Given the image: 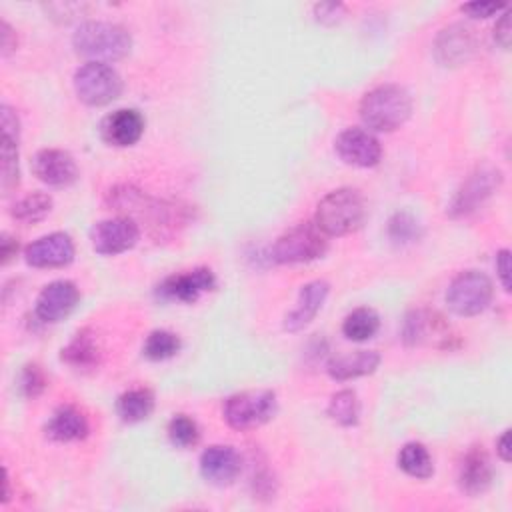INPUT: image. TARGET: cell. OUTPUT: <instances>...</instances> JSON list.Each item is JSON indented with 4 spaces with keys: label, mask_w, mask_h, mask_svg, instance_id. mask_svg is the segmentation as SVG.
<instances>
[{
    "label": "cell",
    "mask_w": 512,
    "mask_h": 512,
    "mask_svg": "<svg viewBox=\"0 0 512 512\" xmlns=\"http://www.w3.org/2000/svg\"><path fill=\"white\" fill-rule=\"evenodd\" d=\"M326 296H328V284L324 280H312L304 284L300 290L296 308L284 318V328L288 332H298L304 326H308L318 314V310L322 308Z\"/></svg>",
    "instance_id": "ac0fdd59"
},
{
    "label": "cell",
    "mask_w": 512,
    "mask_h": 512,
    "mask_svg": "<svg viewBox=\"0 0 512 512\" xmlns=\"http://www.w3.org/2000/svg\"><path fill=\"white\" fill-rule=\"evenodd\" d=\"M154 410V394L148 388H132L116 402V412L124 422L146 420Z\"/></svg>",
    "instance_id": "603a6c76"
},
{
    "label": "cell",
    "mask_w": 512,
    "mask_h": 512,
    "mask_svg": "<svg viewBox=\"0 0 512 512\" xmlns=\"http://www.w3.org/2000/svg\"><path fill=\"white\" fill-rule=\"evenodd\" d=\"M24 258L34 268H62L74 260V242L64 232H52L26 246Z\"/></svg>",
    "instance_id": "8fae6325"
},
{
    "label": "cell",
    "mask_w": 512,
    "mask_h": 512,
    "mask_svg": "<svg viewBox=\"0 0 512 512\" xmlns=\"http://www.w3.org/2000/svg\"><path fill=\"white\" fill-rule=\"evenodd\" d=\"M492 294L494 286L486 274L466 270L450 282L446 290V304L458 316H476L488 308Z\"/></svg>",
    "instance_id": "5b68a950"
},
{
    "label": "cell",
    "mask_w": 512,
    "mask_h": 512,
    "mask_svg": "<svg viewBox=\"0 0 512 512\" xmlns=\"http://www.w3.org/2000/svg\"><path fill=\"white\" fill-rule=\"evenodd\" d=\"M458 482L460 488L470 496H478L488 490V486L492 484V464L482 448L474 446L466 452L460 464Z\"/></svg>",
    "instance_id": "d6986e66"
},
{
    "label": "cell",
    "mask_w": 512,
    "mask_h": 512,
    "mask_svg": "<svg viewBox=\"0 0 512 512\" xmlns=\"http://www.w3.org/2000/svg\"><path fill=\"white\" fill-rule=\"evenodd\" d=\"M366 204L358 190L338 188L328 192L316 208V226L326 236H346L362 226Z\"/></svg>",
    "instance_id": "3957f363"
},
{
    "label": "cell",
    "mask_w": 512,
    "mask_h": 512,
    "mask_svg": "<svg viewBox=\"0 0 512 512\" xmlns=\"http://www.w3.org/2000/svg\"><path fill=\"white\" fill-rule=\"evenodd\" d=\"M474 44H472V36L466 28L462 26H452L448 30H444L438 38V56L442 62L448 64H456L468 58V54L472 52Z\"/></svg>",
    "instance_id": "7402d4cb"
},
{
    "label": "cell",
    "mask_w": 512,
    "mask_h": 512,
    "mask_svg": "<svg viewBox=\"0 0 512 512\" xmlns=\"http://www.w3.org/2000/svg\"><path fill=\"white\" fill-rule=\"evenodd\" d=\"M502 8H506V6L500 2H470V4L460 6V10L472 18H488Z\"/></svg>",
    "instance_id": "d6a6232c"
},
{
    "label": "cell",
    "mask_w": 512,
    "mask_h": 512,
    "mask_svg": "<svg viewBox=\"0 0 512 512\" xmlns=\"http://www.w3.org/2000/svg\"><path fill=\"white\" fill-rule=\"evenodd\" d=\"M72 44L78 54L90 58V62H114L124 58L132 48V38L126 28L114 22L90 20L82 22L72 36Z\"/></svg>",
    "instance_id": "6da1fadb"
},
{
    "label": "cell",
    "mask_w": 512,
    "mask_h": 512,
    "mask_svg": "<svg viewBox=\"0 0 512 512\" xmlns=\"http://www.w3.org/2000/svg\"><path fill=\"white\" fill-rule=\"evenodd\" d=\"M336 154L350 166L370 168L380 162L382 148L376 136L364 128H346L336 138Z\"/></svg>",
    "instance_id": "30bf717a"
},
{
    "label": "cell",
    "mask_w": 512,
    "mask_h": 512,
    "mask_svg": "<svg viewBox=\"0 0 512 512\" xmlns=\"http://www.w3.org/2000/svg\"><path fill=\"white\" fill-rule=\"evenodd\" d=\"M388 230H390L392 240H396V242H412L420 234L418 222L410 214H406V212L394 214L392 220H390Z\"/></svg>",
    "instance_id": "4dcf8cb0"
},
{
    "label": "cell",
    "mask_w": 512,
    "mask_h": 512,
    "mask_svg": "<svg viewBox=\"0 0 512 512\" xmlns=\"http://www.w3.org/2000/svg\"><path fill=\"white\" fill-rule=\"evenodd\" d=\"M138 236H140L138 224L128 216L102 220L94 224V228L90 230L92 248L98 254H108V256L130 250L138 242Z\"/></svg>",
    "instance_id": "9c48e42d"
},
{
    "label": "cell",
    "mask_w": 512,
    "mask_h": 512,
    "mask_svg": "<svg viewBox=\"0 0 512 512\" xmlns=\"http://www.w3.org/2000/svg\"><path fill=\"white\" fill-rule=\"evenodd\" d=\"M142 350L150 360H166L180 350V338L168 330H154L148 334Z\"/></svg>",
    "instance_id": "f1b7e54d"
},
{
    "label": "cell",
    "mask_w": 512,
    "mask_h": 512,
    "mask_svg": "<svg viewBox=\"0 0 512 512\" xmlns=\"http://www.w3.org/2000/svg\"><path fill=\"white\" fill-rule=\"evenodd\" d=\"M398 466L412 478L426 480L434 474V464L428 448L420 442H408L400 448Z\"/></svg>",
    "instance_id": "cb8c5ba5"
},
{
    "label": "cell",
    "mask_w": 512,
    "mask_h": 512,
    "mask_svg": "<svg viewBox=\"0 0 512 512\" xmlns=\"http://www.w3.org/2000/svg\"><path fill=\"white\" fill-rule=\"evenodd\" d=\"M32 170L36 178L48 186H68L78 176L74 158L58 148L40 150L32 160Z\"/></svg>",
    "instance_id": "5bb4252c"
},
{
    "label": "cell",
    "mask_w": 512,
    "mask_h": 512,
    "mask_svg": "<svg viewBox=\"0 0 512 512\" xmlns=\"http://www.w3.org/2000/svg\"><path fill=\"white\" fill-rule=\"evenodd\" d=\"M80 300V292L70 280H54L42 288L36 298V316L42 322H58L66 318Z\"/></svg>",
    "instance_id": "7c38bea8"
},
{
    "label": "cell",
    "mask_w": 512,
    "mask_h": 512,
    "mask_svg": "<svg viewBox=\"0 0 512 512\" xmlns=\"http://www.w3.org/2000/svg\"><path fill=\"white\" fill-rule=\"evenodd\" d=\"M378 326H380L378 314L368 306H360V308H354L350 314H346L342 322V332L348 340L364 342L378 332Z\"/></svg>",
    "instance_id": "d4e9b609"
},
{
    "label": "cell",
    "mask_w": 512,
    "mask_h": 512,
    "mask_svg": "<svg viewBox=\"0 0 512 512\" xmlns=\"http://www.w3.org/2000/svg\"><path fill=\"white\" fill-rule=\"evenodd\" d=\"M50 210H52V198L44 192H34V194L20 198L12 206V216L24 224H32V222H38L44 216H48Z\"/></svg>",
    "instance_id": "83f0119b"
},
{
    "label": "cell",
    "mask_w": 512,
    "mask_h": 512,
    "mask_svg": "<svg viewBox=\"0 0 512 512\" xmlns=\"http://www.w3.org/2000/svg\"><path fill=\"white\" fill-rule=\"evenodd\" d=\"M90 426L84 412L72 404H64L54 410L46 424L48 438L56 442H74L86 438Z\"/></svg>",
    "instance_id": "ffe728a7"
},
{
    "label": "cell",
    "mask_w": 512,
    "mask_h": 512,
    "mask_svg": "<svg viewBox=\"0 0 512 512\" xmlns=\"http://www.w3.org/2000/svg\"><path fill=\"white\" fill-rule=\"evenodd\" d=\"M496 272L504 290L508 292L510 290V250L504 248L496 254Z\"/></svg>",
    "instance_id": "e575fe53"
},
{
    "label": "cell",
    "mask_w": 512,
    "mask_h": 512,
    "mask_svg": "<svg viewBox=\"0 0 512 512\" xmlns=\"http://www.w3.org/2000/svg\"><path fill=\"white\" fill-rule=\"evenodd\" d=\"M496 452H498V456H500L504 462L510 460V430H504L502 436L498 438V442H496Z\"/></svg>",
    "instance_id": "74e56055"
},
{
    "label": "cell",
    "mask_w": 512,
    "mask_h": 512,
    "mask_svg": "<svg viewBox=\"0 0 512 512\" xmlns=\"http://www.w3.org/2000/svg\"><path fill=\"white\" fill-rule=\"evenodd\" d=\"M240 468H242L240 454L232 446L216 444L206 448L200 456V474L204 476V480L216 486L234 482L236 476L240 474Z\"/></svg>",
    "instance_id": "9a60e30c"
},
{
    "label": "cell",
    "mask_w": 512,
    "mask_h": 512,
    "mask_svg": "<svg viewBox=\"0 0 512 512\" xmlns=\"http://www.w3.org/2000/svg\"><path fill=\"white\" fill-rule=\"evenodd\" d=\"M168 438L174 446L178 448H190L198 442L200 432H198V424L186 416V414H178L170 420L168 424Z\"/></svg>",
    "instance_id": "f546056e"
},
{
    "label": "cell",
    "mask_w": 512,
    "mask_h": 512,
    "mask_svg": "<svg viewBox=\"0 0 512 512\" xmlns=\"http://www.w3.org/2000/svg\"><path fill=\"white\" fill-rule=\"evenodd\" d=\"M16 252H18V242H16V238H12L10 234L4 232V234H2V240H0V256H2V262L8 264L10 258L16 256Z\"/></svg>",
    "instance_id": "8d00e7d4"
},
{
    "label": "cell",
    "mask_w": 512,
    "mask_h": 512,
    "mask_svg": "<svg viewBox=\"0 0 512 512\" xmlns=\"http://www.w3.org/2000/svg\"><path fill=\"white\" fill-rule=\"evenodd\" d=\"M0 36H2V56H10L16 50V34L8 26V22H0Z\"/></svg>",
    "instance_id": "d590c367"
},
{
    "label": "cell",
    "mask_w": 512,
    "mask_h": 512,
    "mask_svg": "<svg viewBox=\"0 0 512 512\" xmlns=\"http://www.w3.org/2000/svg\"><path fill=\"white\" fill-rule=\"evenodd\" d=\"M380 364V354L376 350H356L348 354H340L328 362L330 378L344 382L352 378H360L372 374Z\"/></svg>",
    "instance_id": "44dd1931"
},
{
    "label": "cell",
    "mask_w": 512,
    "mask_h": 512,
    "mask_svg": "<svg viewBox=\"0 0 512 512\" xmlns=\"http://www.w3.org/2000/svg\"><path fill=\"white\" fill-rule=\"evenodd\" d=\"M62 360L74 368H92L98 362V344L88 332H78L66 348H62Z\"/></svg>",
    "instance_id": "484cf974"
},
{
    "label": "cell",
    "mask_w": 512,
    "mask_h": 512,
    "mask_svg": "<svg viewBox=\"0 0 512 512\" xmlns=\"http://www.w3.org/2000/svg\"><path fill=\"white\" fill-rule=\"evenodd\" d=\"M74 90L88 106H106L122 92L118 72L104 62H86L74 74Z\"/></svg>",
    "instance_id": "8992f818"
},
{
    "label": "cell",
    "mask_w": 512,
    "mask_h": 512,
    "mask_svg": "<svg viewBox=\"0 0 512 512\" xmlns=\"http://www.w3.org/2000/svg\"><path fill=\"white\" fill-rule=\"evenodd\" d=\"M412 112V96L398 84H382L370 90L360 102V118L366 128L392 132L400 128Z\"/></svg>",
    "instance_id": "7a4b0ae2"
},
{
    "label": "cell",
    "mask_w": 512,
    "mask_h": 512,
    "mask_svg": "<svg viewBox=\"0 0 512 512\" xmlns=\"http://www.w3.org/2000/svg\"><path fill=\"white\" fill-rule=\"evenodd\" d=\"M276 412V396L270 390H246L224 404V420L236 430H250L268 422Z\"/></svg>",
    "instance_id": "52a82bcc"
},
{
    "label": "cell",
    "mask_w": 512,
    "mask_h": 512,
    "mask_svg": "<svg viewBox=\"0 0 512 512\" xmlns=\"http://www.w3.org/2000/svg\"><path fill=\"white\" fill-rule=\"evenodd\" d=\"M46 376L42 372V368L38 364H28L24 366L22 374H20V388H22V394L28 396V398H36L44 392L46 388Z\"/></svg>",
    "instance_id": "1f68e13d"
},
{
    "label": "cell",
    "mask_w": 512,
    "mask_h": 512,
    "mask_svg": "<svg viewBox=\"0 0 512 512\" xmlns=\"http://www.w3.org/2000/svg\"><path fill=\"white\" fill-rule=\"evenodd\" d=\"M500 182H502V174L498 168H490V166L478 168L468 176V180L454 194L448 212L452 216H466L474 212L498 190Z\"/></svg>",
    "instance_id": "ba28073f"
},
{
    "label": "cell",
    "mask_w": 512,
    "mask_h": 512,
    "mask_svg": "<svg viewBox=\"0 0 512 512\" xmlns=\"http://www.w3.org/2000/svg\"><path fill=\"white\" fill-rule=\"evenodd\" d=\"M100 132L112 146H132L144 132V118L134 108H120L102 120Z\"/></svg>",
    "instance_id": "e0dca14e"
},
{
    "label": "cell",
    "mask_w": 512,
    "mask_h": 512,
    "mask_svg": "<svg viewBox=\"0 0 512 512\" xmlns=\"http://www.w3.org/2000/svg\"><path fill=\"white\" fill-rule=\"evenodd\" d=\"M216 284V278L210 268H194L184 274H172L168 276L160 286L158 294L166 300H178V302H194L202 292L212 290Z\"/></svg>",
    "instance_id": "4fadbf2b"
},
{
    "label": "cell",
    "mask_w": 512,
    "mask_h": 512,
    "mask_svg": "<svg viewBox=\"0 0 512 512\" xmlns=\"http://www.w3.org/2000/svg\"><path fill=\"white\" fill-rule=\"evenodd\" d=\"M326 246V234L316 224L300 222L276 240L272 256L280 264H300L320 258L326 252Z\"/></svg>",
    "instance_id": "277c9868"
},
{
    "label": "cell",
    "mask_w": 512,
    "mask_h": 512,
    "mask_svg": "<svg viewBox=\"0 0 512 512\" xmlns=\"http://www.w3.org/2000/svg\"><path fill=\"white\" fill-rule=\"evenodd\" d=\"M2 124V190L8 194L18 184V116L4 104L0 112Z\"/></svg>",
    "instance_id": "2e32d148"
},
{
    "label": "cell",
    "mask_w": 512,
    "mask_h": 512,
    "mask_svg": "<svg viewBox=\"0 0 512 512\" xmlns=\"http://www.w3.org/2000/svg\"><path fill=\"white\" fill-rule=\"evenodd\" d=\"M510 38H512V30H510V10H504L502 18L496 22L494 26V40L502 46L508 48L510 46Z\"/></svg>",
    "instance_id": "836d02e7"
},
{
    "label": "cell",
    "mask_w": 512,
    "mask_h": 512,
    "mask_svg": "<svg viewBox=\"0 0 512 512\" xmlns=\"http://www.w3.org/2000/svg\"><path fill=\"white\" fill-rule=\"evenodd\" d=\"M328 416L340 426H354L360 420V400L354 390H340L330 398Z\"/></svg>",
    "instance_id": "4316f807"
}]
</instances>
